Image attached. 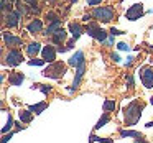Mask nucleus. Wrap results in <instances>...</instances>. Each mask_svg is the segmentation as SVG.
I'll return each instance as SVG.
<instances>
[{
  "mask_svg": "<svg viewBox=\"0 0 153 143\" xmlns=\"http://www.w3.org/2000/svg\"><path fill=\"white\" fill-rule=\"evenodd\" d=\"M59 30H61V21L58 20V21H53V23H51L46 30H45L43 35H54L56 31H59Z\"/></svg>",
  "mask_w": 153,
  "mask_h": 143,
  "instance_id": "obj_16",
  "label": "nucleus"
},
{
  "mask_svg": "<svg viewBox=\"0 0 153 143\" xmlns=\"http://www.w3.org/2000/svg\"><path fill=\"white\" fill-rule=\"evenodd\" d=\"M114 109H115V102H114V100H105V102H104V110H105V112L114 110Z\"/></svg>",
  "mask_w": 153,
  "mask_h": 143,
  "instance_id": "obj_22",
  "label": "nucleus"
},
{
  "mask_svg": "<svg viewBox=\"0 0 153 143\" xmlns=\"http://www.w3.org/2000/svg\"><path fill=\"white\" fill-rule=\"evenodd\" d=\"M135 143H140V142H135Z\"/></svg>",
  "mask_w": 153,
  "mask_h": 143,
  "instance_id": "obj_39",
  "label": "nucleus"
},
{
  "mask_svg": "<svg viewBox=\"0 0 153 143\" xmlns=\"http://www.w3.org/2000/svg\"><path fill=\"white\" fill-rule=\"evenodd\" d=\"M91 142H99V143H114L110 138H99V136H96V135L91 136Z\"/></svg>",
  "mask_w": 153,
  "mask_h": 143,
  "instance_id": "obj_23",
  "label": "nucleus"
},
{
  "mask_svg": "<svg viewBox=\"0 0 153 143\" xmlns=\"http://www.w3.org/2000/svg\"><path fill=\"white\" fill-rule=\"evenodd\" d=\"M22 53L20 51H17V50H10L7 53V56H5V63L8 64V66H17V64H20L22 63Z\"/></svg>",
  "mask_w": 153,
  "mask_h": 143,
  "instance_id": "obj_7",
  "label": "nucleus"
},
{
  "mask_svg": "<svg viewBox=\"0 0 153 143\" xmlns=\"http://www.w3.org/2000/svg\"><path fill=\"white\" fill-rule=\"evenodd\" d=\"M69 64H71V66H74V67L84 64V53H82V51H77V53L69 59Z\"/></svg>",
  "mask_w": 153,
  "mask_h": 143,
  "instance_id": "obj_11",
  "label": "nucleus"
},
{
  "mask_svg": "<svg viewBox=\"0 0 153 143\" xmlns=\"http://www.w3.org/2000/svg\"><path fill=\"white\" fill-rule=\"evenodd\" d=\"M102 0H87V4L89 5H97V4H100Z\"/></svg>",
  "mask_w": 153,
  "mask_h": 143,
  "instance_id": "obj_33",
  "label": "nucleus"
},
{
  "mask_svg": "<svg viewBox=\"0 0 153 143\" xmlns=\"http://www.w3.org/2000/svg\"><path fill=\"white\" fill-rule=\"evenodd\" d=\"M104 43H105V44H114V35H110V36L104 41Z\"/></svg>",
  "mask_w": 153,
  "mask_h": 143,
  "instance_id": "obj_32",
  "label": "nucleus"
},
{
  "mask_svg": "<svg viewBox=\"0 0 153 143\" xmlns=\"http://www.w3.org/2000/svg\"><path fill=\"white\" fill-rule=\"evenodd\" d=\"M142 117V105L138 102H132L125 109V123L127 125H135Z\"/></svg>",
  "mask_w": 153,
  "mask_h": 143,
  "instance_id": "obj_1",
  "label": "nucleus"
},
{
  "mask_svg": "<svg viewBox=\"0 0 153 143\" xmlns=\"http://www.w3.org/2000/svg\"><path fill=\"white\" fill-rule=\"evenodd\" d=\"M31 119H33V112H31L30 109H28V110H22V112H20V120H22V122L30 123Z\"/></svg>",
  "mask_w": 153,
  "mask_h": 143,
  "instance_id": "obj_18",
  "label": "nucleus"
},
{
  "mask_svg": "<svg viewBox=\"0 0 153 143\" xmlns=\"http://www.w3.org/2000/svg\"><path fill=\"white\" fill-rule=\"evenodd\" d=\"M13 2H15V0H8V4H13Z\"/></svg>",
  "mask_w": 153,
  "mask_h": 143,
  "instance_id": "obj_37",
  "label": "nucleus"
},
{
  "mask_svg": "<svg viewBox=\"0 0 153 143\" xmlns=\"http://www.w3.org/2000/svg\"><path fill=\"white\" fill-rule=\"evenodd\" d=\"M87 35L89 36H92V38H96L97 41H100V43H104V41L107 40V33L104 30H100L97 25H94V23H91L89 27H87Z\"/></svg>",
  "mask_w": 153,
  "mask_h": 143,
  "instance_id": "obj_5",
  "label": "nucleus"
},
{
  "mask_svg": "<svg viewBox=\"0 0 153 143\" xmlns=\"http://www.w3.org/2000/svg\"><path fill=\"white\" fill-rule=\"evenodd\" d=\"M20 12H8V15L5 17V21H7V25L8 27H17L18 25V20H20Z\"/></svg>",
  "mask_w": 153,
  "mask_h": 143,
  "instance_id": "obj_10",
  "label": "nucleus"
},
{
  "mask_svg": "<svg viewBox=\"0 0 153 143\" xmlns=\"http://www.w3.org/2000/svg\"><path fill=\"white\" fill-rule=\"evenodd\" d=\"M23 81H25V76L22 73H15V74H12V76L8 77V82H10L12 86H22Z\"/></svg>",
  "mask_w": 153,
  "mask_h": 143,
  "instance_id": "obj_12",
  "label": "nucleus"
},
{
  "mask_svg": "<svg viewBox=\"0 0 153 143\" xmlns=\"http://www.w3.org/2000/svg\"><path fill=\"white\" fill-rule=\"evenodd\" d=\"M128 86H130V87L133 86V79H132V77H128Z\"/></svg>",
  "mask_w": 153,
  "mask_h": 143,
  "instance_id": "obj_35",
  "label": "nucleus"
},
{
  "mask_svg": "<svg viewBox=\"0 0 153 143\" xmlns=\"http://www.w3.org/2000/svg\"><path fill=\"white\" fill-rule=\"evenodd\" d=\"M35 87H36V89H40L41 90V92H43V94H48V92H50V87H45V86H41V84H36V86H35Z\"/></svg>",
  "mask_w": 153,
  "mask_h": 143,
  "instance_id": "obj_28",
  "label": "nucleus"
},
{
  "mask_svg": "<svg viewBox=\"0 0 153 143\" xmlns=\"http://www.w3.org/2000/svg\"><path fill=\"white\" fill-rule=\"evenodd\" d=\"M64 73H66V67H64L61 63H54L53 66L46 67V69L43 71V76L53 77V79H58V77H61Z\"/></svg>",
  "mask_w": 153,
  "mask_h": 143,
  "instance_id": "obj_3",
  "label": "nucleus"
},
{
  "mask_svg": "<svg viewBox=\"0 0 153 143\" xmlns=\"http://www.w3.org/2000/svg\"><path fill=\"white\" fill-rule=\"evenodd\" d=\"M112 59L115 61V63H120V58H119V54H112Z\"/></svg>",
  "mask_w": 153,
  "mask_h": 143,
  "instance_id": "obj_34",
  "label": "nucleus"
},
{
  "mask_svg": "<svg viewBox=\"0 0 153 143\" xmlns=\"http://www.w3.org/2000/svg\"><path fill=\"white\" fill-rule=\"evenodd\" d=\"M69 31H71V35H73L74 40H77V38L81 36V33H82V28H81L79 23H71L69 25Z\"/></svg>",
  "mask_w": 153,
  "mask_h": 143,
  "instance_id": "obj_14",
  "label": "nucleus"
},
{
  "mask_svg": "<svg viewBox=\"0 0 153 143\" xmlns=\"http://www.w3.org/2000/svg\"><path fill=\"white\" fill-rule=\"evenodd\" d=\"M120 136H133V138H142V135H140L138 132H133V130H122L120 132Z\"/></svg>",
  "mask_w": 153,
  "mask_h": 143,
  "instance_id": "obj_20",
  "label": "nucleus"
},
{
  "mask_svg": "<svg viewBox=\"0 0 153 143\" xmlns=\"http://www.w3.org/2000/svg\"><path fill=\"white\" fill-rule=\"evenodd\" d=\"M64 38H66V31H64L63 28H61L59 31H56V33L53 35V41H54V43H61V41H63Z\"/></svg>",
  "mask_w": 153,
  "mask_h": 143,
  "instance_id": "obj_19",
  "label": "nucleus"
},
{
  "mask_svg": "<svg viewBox=\"0 0 153 143\" xmlns=\"http://www.w3.org/2000/svg\"><path fill=\"white\" fill-rule=\"evenodd\" d=\"M110 35H123V31H120V30H117V28H110Z\"/></svg>",
  "mask_w": 153,
  "mask_h": 143,
  "instance_id": "obj_29",
  "label": "nucleus"
},
{
  "mask_svg": "<svg viewBox=\"0 0 153 143\" xmlns=\"http://www.w3.org/2000/svg\"><path fill=\"white\" fill-rule=\"evenodd\" d=\"M117 48H119L120 51H130V46L127 43H119V44H117Z\"/></svg>",
  "mask_w": 153,
  "mask_h": 143,
  "instance_id": "obj_27",
  "label": "nucleus"
},
{
  "mask_svg": "<svg viewBox=\"0 0 153 143\" xmlns=\"http://www.w3.org/2000/svg\"><path fill=\"white\" fill-rule=\"evenodd\" d=\"M45 63H46L45 59H33V61H30L28 64H30V66H41V64H45Z\"/></svg>",
  "mask_w": 153,
  "mask_h": 143,
  "instance_id": "obj_26",
  "label": "nucleus"
},
{
  "mask_svg": "<svg viewBox=\"0 0 153 143\" xmlns=\"http://www.w3.org/2000/svg\"><path fill=\"white\" fill-rule=\"evenodd\" d=\"M146 127H153V122H150V123H146Z\"/></svg>",
  "mask_w": 153,
  "mask_h": 143,
  "instance_id": "obj_36",
  "label": "nucleus"
},
{
  "mask_svg": "<svg viewBox=\"0 0 153 143\" xmlns=\"http://www.w3.org/2000/svg\"><path fill=\"white\" fill-rule=\"evenodd\" d=\"M142 15H143V5L142 4H135V5H132V7L127 10L125 17H127V20L135 21V20H138Z\"/></svg>",
  "mask_w": 153,
  "mask_h": 143,
  "instance_id": "obj_6",
  "label": "nucleus"
},
{
  "mask_svg": "<svg viewBox=\"0 0 153 143\" xmlns=\"http://www.w3.org/2000/svg\"><path fill=\"white\" fill-rule=\"evenodd\" d=\"M4 40L8 46H18V44H22V38L12 36V35H7V33H4Z\"/></svg>",
  "mask_w": 153,
  "mask_h": 143,
  "instance_id": "obj_13",
  "label": "nucleus"
},
{
  "mask_svg": "<svg viewBox=\"0 0 153 143\" xmlns=\"http://www.w3.org/2000/svg\"><path fill=\"white\" fill-rule=\"evenodd\" d=\"M12 135H13V133H8V135H4V138H2V143H7L8 140L12 138Z\"/></svg>",
  "mask_w": 153,
  "mask_h": 143,
  "instance_id": "obj_31",
  "label": "nucleus"
},
{
  "mask_svg": "<svg viewBox=\"0 0 153 143\" xmlns=\"http://www.w3.org/2000/svg\"><path fill=\"white\" fill-rule=\"evenodd\" d=\"M84 67H86V64H81V66H77V69H76V77H74L73 87L69 89V92H73V90H76L77 87H79V82H81V79H82V74H84Z\"/></svg>",
  "mask_w": 153,
  "mask_h": 143,
  "instance_id": "obj_9",
  "label": "nucleus"
},
{
  "mask_svg": "<svg viewBox=\"0 0 153 143\" xmlns=\"http://www.w3.org/2000/svg\"><path fill=\"white\" fill-rule=\"evenodd\" d=\"M140 77H142V82L146 89H152L153 87V67L146 66L140 69Z\"/></svg>",
  "mask_w": 153,
  "mask_h": 143,
  "instance_id": "obj_4",
  "label": "nucleus"
},
{
  "mask_svg": "<svg viewBox=\"0 0 153 143\" xmlns=\"http://www.w3.org/2000/svg\"><path fill=\"white\" fill-rule=\"evenodd\" d=\"M41 54H43V59L46 63H54V59H56V50H54V46H45L41 50Z\"/></svg>",
  "mask_w": 153,
  "mask_h": 143,
  "instance_id": "obj_8",
  "label": "nucleus"
},
{
  "mask_svg": "<svg viewBox=\"0 0 153 143\" xmlns=\"http://www.w3.org/2000/svg\"><path fill=\"white\" fill-rule=\"evenodd\" d=\"M92 17L104 21V23H107V21H110L114 18V10L110 7H97V8H94Z\"/></svg>",
  "mask_w": 153,
  "mask_h": 143,
  "instance_id": "obj_2",
  "label": "nucleus"
},
{
  "mask_svg": "<svg viewBox=\"0 0 153 143\" xmlns=\"http://www.w3.org/2000/svg\"><path fill=\"white\" fill-rule=\"evenodd\" d=\"M45 109H46V104H45V102L36 104V105H31V107H30V110H31L33 113H41Z\"/></svg>",
  "mask_w": 153,
  "mask_h": 143,
  "instance_id": "obj_21",
  "label": "nucleus"
},
{
  "mask_svg": "<svg viewBox=\"0 0 153 143\" xmlns=\"http://www.w3.org/2000/svg\"><path fill=\"white\" fill-rule=\"evenodd\" d=\"M107 122H109V115H107V113H105V115H102V119H100L99 122H97L96 128H100V127H104V125H105Z\"/></svg>",
  "mask_w": 153,
  "mask_h": 143,
  "instance_id": "obj_25",
  "label": "nucleus"
},
{
  "mask_svg": "<svg viewBox=\"0 0 153 143\" xmlns=\"http://www.w3.org/2000/svg\"><path fill=\"white\" fill-rule=\"evenodd\" d=\"M40 51H41V44L36 43V41H35V43H30L27 46V53L30 54V56H35V54H38Z\"/></svg>",
  "mask_w": 153,
  "mask_h": 143,
  "instance_id": "obj_15",
  "label": "nucleus"
},
{
  "mask_svg": "<svg viewBox=\"0 0 153 143\" xmlns=\"http://www.w3.org/2000/svg\"><path fill=\"white\" fill-rule=\"evenodd\" d=\"M150 102H152V105H153V97H152V99H150Z\"/></svg>",
  "mask_w": 153,
  "mask_h": 143,
  "instance_id": "obj_38",
  "label": "nucleus"
},
{
  "mask_svg": "<svg viewBox=\"0 0 153 143\" xmlns=\"http://www.w3.org/2000/svg\"><path fill=\"white\" fill-rule=\"evenodd\" d=\"M46 18H50L51 21H58V17H56L54 13H48V15H46Z\"/></svg>",
  "mask_w": 153,
  "mask_h": 143,
  "instance_id": "obj_30",
  "label": "nucleus"
},
{
  "mask_svg": "<svg viewBox=\"0 0 153 143\" xmlns=\"http://www.w3.org/2000/svg\"><path fill=\"white\" fill-rule=\"evenodd\" d=\"M41 28H43L41 20H33L28 25V31H30V33H38V31H41Z\"/></svg>",
  "mask_w": 153,
  "mask_h": 143,
  "instance_id": "obj_17",
  "label": "nucleus"
},
{
  "mask_svg": "<svg viewBox=\"0 0 153 143\" xmlns=\"http://www.w3.org/2000/svg\"><path fill=\"white\" fill-rule=\"evenodd\" d=\"M12 125H13V119H12V115H8V120H7V125L2 128V133H7L8 130L12 128Z\"/></svg>",
  "mask_w": 153,
  "mask_h": 143,
  "instance_id": "obj_24",
  "label": "nucleus"
}]
</instances>
